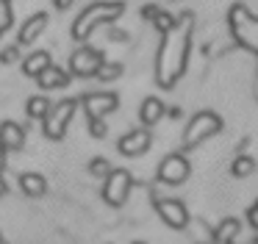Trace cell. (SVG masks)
I'll use <instances>...</instances> for the list:
<instances>
[{
    "instance_id": "obj_1",
    "label": "cell",
    "mask_w": 258,
    "mask_h": 244,
    "mask_svg": "<svg viewBox=\"0 0 258 244\" xmlns=\"http://www.w3.org/2000/svg\"><path fill=\"white\" fill-rule=\"evenodd\" d=\"M191 28H195V17L183 14L175 20V25L167 33H161V47H158V58H156L158 86L164 89L175 86L178 78L186 72V58H189V47H191Z\"/></svg>"
},
{
    "instance_id": "obj_2",
    "label": "cell",
    "mask_w": 258,
    "mask_h": 244,
    "mask_svg": "<svg viewBox=\"0 0 258 244\" xmlns=\"http://www.w3.org/2000/svg\"><path fill=\"white\" fill-rule=\"evenodd\" d=\"M125 14V3L122 0H95L92 6H86L78 17H75L73 28H70V36L75 42H86L92 33L97 31L106 22H117Z\"/></svg>"
},
{
    "instance_id": "obj_3",
    "label": "cell",
    "mask_w": 258,
    "mask_h": 244,
    "mask_svg": "<svg viewBox=\"0 0 258 244\" xmlns=\"http://www.w3.org/2000/svg\"><path fill=\"white\" fill-rule=\"evenodd\" d=\"M75 108H78V100L75 97L53 103L50 111H47V116L42 119V133H45V139L61 142V139L67 136V131H70V122H73V116H75Z\"/></svg>"
},
{
    "instance_id": "obj_4",
    "label": "cell",
    "mask_w": 258,
    "mask_h": 244,
    "mask_svg": "<svg viewBox=\"0 0 258 244\" xmlns=\"http://www.w3.org/2000/svg\"><path fill=\"white\" fill-rule=\"evenodd\" d=\"M219 131H222V119H219L214 111H197V114L189 119L186 131H183V147L186 150L200 147L206 139L217 136Z\"/></svg>"
},
{
    "instance_id": "obj_5",
    "label": "cell",
    "mask_w": 258,
    "mask_h": 244,
    "mask_svg": "<svg viewBox=\"0 0 258 244\" xmlns=\"http://www.w3.org/2000/svg\"><path fill=\"white\" fill-rule=\"evenodd\" d=\"M230 31H233V36L247 50L258 53V17H250L244 6H233L230 9Z\"/></svg>"
},
{
    "instance_id": "obj_6",
    "label": "cell",
    "mask_w": 258,
    "mask_h": 244,
    "mask_svg": "<svg viewBox=\"0 0 258 244\" xmlns=\"http://www.w3.org/2000/svg\"><path fill=\"white\" fill-rule=\"evenodd\" d=\"M131 189H134V175L128 169H111L108 177L103 180V200L114 208H119V205H125Z\"/></svg>"
},
{
    "instance_id": "obj_7",
    "label": "cell",
    "mask_w": 258,
    "mask_h": 244,
    "mask_svg": "<svg viewBox=\"0 0 258 244\" xmlns=\"http://www.w3.org/2000/svg\"><path fill=\"white\" fill-rule=\"evenodd\" d=\"M103 61L106 58H103V53L97 47L81 44V47L73 50V55H70V72H73L75 78H95Z\"/></svg>"
},
{
    "instance_id": "obj_8",
    "label": "cell",
    "mask_w": 258,
    "mask_h": 244,
    "mask_svg": "<svg viewBox=\"0 0 258 244\" xmlns=\"http://www.w3.org/2000/svg\"><path fill=\"white\" fill-rule=\"evenodd\" d=\"M78 105H84L89 119H106L119 108V97L114 92H86L78 97Z\"/></svg>"
},
{
    "instance_id": "obj_9",
    "label": "cell",
    "mask_w": 258,
    "mask_h": 244,
    "mask_svg": "<svg viewBox=\"0 0 258 244\" xmlns=\"http://www.w3.org/2000/svg\"><path fill=\"white\" fill-rule=\"evenodd\" d=\"M189 175H191V164H189V158L180 155V153L164 155V161L158 164V172H156V177L161 183H167V186H180V183H186Z\"/></svg>"
},
{
    "instance_id": "obj_10",
    "label": "cell",
    "mask_w": 258,
    "mask_h": 244,
    "mask_svg": "<svg viewBox=\"0 0 258 244\" xmlns=\"http://www.w3.org/2000/svg\"><path fill=\"white\" fill-rule=\"evenodd\" d=\"M156 211H158L164 225L172 227V230H183V227L189 225V208H186L183 200H178V197H158Z\"/></svg>"
},
{
    "instance_id": "obj_11",
    "label": "cell",
    "mask_w": 258,
    "mask_h": 244,
    "mask_svg": "<svg viewBox=\"0 0 258 244\" xmlns=\"http://www.w3.org/2000/svg\"><path fill=\"white\" fill-rule=\"evenodd\" d=\"M150 144H153L150 128H136V131H128V133L119 136L117 150L125 155V158H139V155H145L147 150H150Z\"/></svg>"
},
{
    "instance_id": "obj_12",
    "label": "cell",
    "mask_w": 258,
    "mask_h": 244,
    "mask_svg": "<svg viewBox=\"0 0 258 244\" xmlns=\"http://www.w3.org/2000/svg\"><path fill=\"white\" fill-rule=\"evenodd\" d=\"M47 22H50V17L45 14V11H36V14H31L28 20L20 25V33H17V44L23 47V44H34L36 39L42 36V33L47 31Z\"/></svg>"
},
{
    "instance_id": "obj_13",
    "label": "cell",
    "mask_w": 258,
    "mask_h": 244,
    "mask_svg": "<svg viewBox=\"0 0 258 244\" xmlns=\"http://www.w3.org/2000/svg\"><path fill=\"white\" fill-rule=\"evenodd\" d=\"M25 139H28V133L20 122H0V144L6 147V153H20L25 147Z\"/></svg>"
},
{
    "instance_id": "obj_14",
    "label": "cell",
    "mask_w": 258,
    "mask_h": 244,
    "mask_svg": "<svg viewBox=\"0 0 258 244\" xmlns=\"http://www.w3.org/2000/svg\"><path fill=\"white\" fill-rule=\"evenodd\" d=\"M36 81H39V89H47V92H53V89L70 86V81H73V72H67L64 67H58V64H50L39 78H36Z\"/></svg>"
},
{
    "instance_id": "obj_15",
    "label": "cell",
    "mask_w": 258,
    "mask_h": 244,
    "mask_svg": "<svg viewBox=\"0 0 258 244\" xmlns=\"http://www.w3.org/2000/svg\"><path fill=\"white\" fill-rule=\"evenodd\" d=\"M164 114H167V105H164L158 97H145V100H142V105H139V122L145 128L158 125V122L164 119Z\"/></svg>"
},
{
    "instance_id": "obj_16",
    "label": "cell",
    "mask_w": 258,
    "mask_h": 244,
    "mask_svg": "<svg viewBox=\"0 0 258 244\" xmlns=\"http://www.w3.org/2000/svg\"><path fill=\"white\" fill-rule=\"evenodd\" d=\"M20 192L31 200H39L47 194V177L39 172H23L20 175Z\"/></svg>"
},
{
    "instance_id": "obj_17",
    "label": "cell",
    "mask_w": 258,
    "mask_h": 244,
    "mask_svg": "<svg viewBox=\"0 0 258 244\" xmlns=\"http://www.w3.org/2000/svg\"><path fill=\"white\" fill-rule=\"evenodd\" d=\"M50 64H53L50 53H45V50H36V53L25 55V61H23V75H25V78H39Z\"/></svg>"
},
{
    "instance_id": "obj_18",
    "label": "cell",
    "mask_w": 258,
    "mask_h": 244,
    "mask_svg": "<svg viewBox=\"0 0 258 244\" xmlns=\"http://www.w3.org/2000/svg\"><path fill=\"white\" fill-rule=\"evenodd\" d=\"M50 100L45 97V94H34V97L25 100V114L31 116V119H45L47 111H50Z\"/></svg>"
},
{
    "instance_id": "obj_19",
    "label": "cell",
    "mask_w": 258,
    "mask_h": 244,
    "mask_svg": "<svg viewBox=\"0 0 258 244\" xmlns=\"http://www.w3.org/2000/svg\"><path fill=\"white\" fill-rule=\"evenodd\" d=\"M239 219H236V216H228V219H222L217 225V230H214V238H217V241H230L233 244V238L239 236Z\"/></svg>"
},
{
    "instance_id": "obj_20",
    "label": "cell",
    "mask_w": 258,
    "mask_h": 244,
    "mask_svg": "<svg viewBox=\"0 0 258 244\" xmlns=\"http://www.w3.org/2000/svg\"><path fill=\"white\" fill-rule=\"evenodd\" d=\"M255 172V158L252 155H236L230 164V175L233 177H250Z\"/></svg>"
},
{
    "instance_id": "obj_21",
    "label": "cell",
    "mask_w": 258,
    "mask_h": 244,
    "mask_svg": "<svg viewBox=\"0 0 258 244\" xmlns=\"http://www.w3.org/2000/svg\"><path fill=\"white\" fill-rule=\"evenodd\" d=\"M122 70H125V67L119 64V61H103L95 78H97V81H103V83H111V81H117V78L122 75Z\"/></svg>"
},
{
    "instance_id": "obj_22",
    "label": "cell",
    "mask_w": 258,
    "mask_h": 244,
    "mask_svg": "<svg viewBox=\"0 0 258 244\" xmlns=\"http://www.w3.org/2000/svg\"><path fill=\"white\" fill-rule=\"evenodd\" d=\"M111 169H114V166H111V161H108L106 155H95V158L89 161V175L92 177H103V180H106Z\"/></svg>"
},
{
    "instance_id": "obj_23",
    "label": "cell",
    "mask_w": 258,
    "mask_h": 244,
    "mask_svg": "<svg viewBox=\"0 0 258 244\" xmlns=\"http://www.w3.org/2000/svg\"><path fill=\"white\" fill-rule=\"evenodd\" d=\"M20 55H23V47H20L17 42H14V44H6V47L0 50V64H3V67L17 64V61H20Z\"/></svg>"
},
{
    "instance_id": "obj_24",
    "label": "cell",
    "mask_w": 258,
    "mask_h": 244,
    "mask_svg": "<svg viewBox=\"0 0 258 244\" xmlns=\"http://www.w3.org/2000/svg\"><path fill=\"white\" fill-rule=\"evenodd\" d=\"M175 20H178V17H172L169 11H158V14L153 17V25H156V31H158V33H167L169 28L175 25Z\"/></svg>"
},
{
    "instance_id": "obj_25",
    "label": "cell",
    "mask_w": 258,
    "mask_h": 244,
    "mask_svg": "<svg viewBox=\"0 0 258 244\" xmlns=\"http://www.w3.org/2000/svg\"><path fill=\"white\" fill-rule=\"evenodd\" d=\"M12 28V6L9 0H0V36Z\"/></svg>"
},
{
    "instance_id": "obj_26",
    "label": "cell",
    "mask_w": 258,
    "mask_h": 244,
    "mask_svg": "<svg viewBox=\"0 0 258 244\" xmlns=\"http://www.w3.org/2000/svg\"><path fill=\"white\" fill-rule=\"evenodd\" d=\"M89 133L95 139H106V133H108V125L103 119H89Z\"/></svg>"
},
{
    "instance_id": "obj_27",
    "label": "cell",
    "mask_w": 258,
    "mask_h": 244,
    "mask_svg": "<svg viewBox=\"0 0 258 244\" xmlns=\"http://www.w3.org/2000/svg\"><path fill=\"white\" fill-rule=\"evenodd\" d=\"M3 169H6V147L0 144V197L6 194V180H3Z\"/></svg>"
},
{
    "instance_id": "obj_28",
    "label": "cell",
    "mask_w": 258,
    "mask_h": 244,
    "mask_svg": "<svg viewBox=\"0 0 258 244\" xmlns=\"http://www.w3.org/2000/svg\"><path fill=\"white\" fill-rule=\"evenodd\" d=\"M158 11H161V9H158V6H145V9H142V17H145L147 22H153V17H156Z\"/></svg>"
},
{
    "instance_id": "obj_29",
    "label": "cell",
    "mask_w": 258,
    "mask_h": 244,
    "mask_svg": "<svg viewBox=\"0 0 258 244\" xmlns=\"http://www.w3.org/2000/svg\"><path fill=\"white\" fill-rule=\"evenodd\" d=\"M247 219H250V225H252V227H255V230H258V203L252 205L250 211H247Z\"/></svg>"
},
{
    "instance_id": "obj_30",
    "label": "cell",
    "mask_w": 258,
    "mask_h": 244,
    "mask_svg": "<svg viewBox=\"0 0 258 244\" xmlns=\"http://www.w3.org/2000/svg\"><path fill=\"white\" fill-rule=\"evenodd\" d=\"M73 3H75V0H53V6H56L58 11H67L70 6H73Z\"/></svg>"
},
{
    "instance_id": "obj_31",
    "label": "cell",
    "mask_w": 258,
    "mask_h": 244,
    "mask_svg": "<svg viewBox=\"0 0 258 244\" xmlns=\"http://www.w3.org/2000/svg\"><path fill=\"white\" fill-rule=\"evenodd\" d=\"M108 36H111V39H117V42H128V33H125V31H111Z\"/></svg>"
},
{
    "instance_id": "obj_32",
    "label": "cell",
    "mask_w": 258,
    "mask_h": 244,
    "mask_svg": "<svg viewBox=\"0 0 258 244\" xmlns=\"http://www.w3.org/2000/svg\"><path fill=\"white\" fill-rule=\"evenodd\" d=\"M206 244H230V241H217V238H211V241H206Z\"/></svg>"
},
{
    "instance_id": "obj_33",
    "label": "cell",
    "mask_w": 258,
    "mask_h": 244,
    "mask_svg": "<svg viewBox=\"0 0 258 244\" xmlns=\"http://www.w3.org/2000/svg\"><path fill=\"white\" fill-rule=\"evenodd\" d=\"M134 244H147V241H134Z\"/></svg>"
},
{
    "instance_id": "obj_34",
    "label": "cell",
    "mask_w": 258,
    "mask_h": 244,
    "mask_svg": "<svg viewBox=\"0 0 258 244\" xmlns=\"http://www.w3.org/2000/svg\"><path fill=\"white\" fill-rule=\"evenodd\" d=\"M0 244H6V241H3V238H0Z\"/></svg>"
}]
</instances>
